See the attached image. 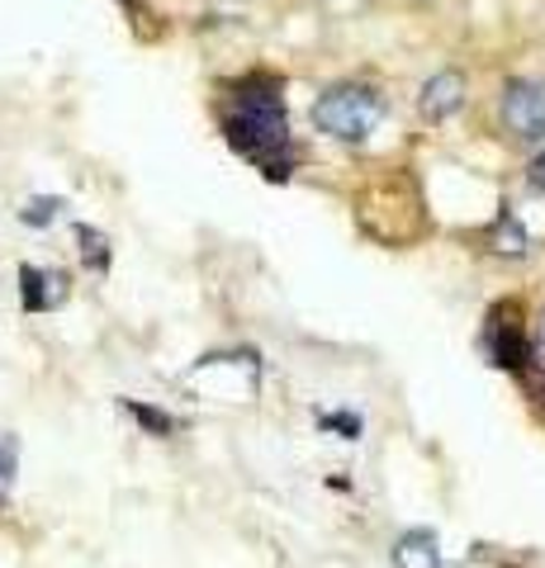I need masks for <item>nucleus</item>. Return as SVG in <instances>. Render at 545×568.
<instances>
[{
  "mask_svg": "<svg viewBox=\"0 0 545 568\" xmlns=\"http://www.w3.org/2000/svg\"><path fill=\"white\" fill-rule=\"evenodd\" d=\"M484 351L498 369H526L532 365V342H526V327H522V308L517 304H498L488 308V323H484Z\"/></svg>",
  "mask_w": 545,
  "mask_h": 568,
  "instance_id": "obj_4",
  "label": "nucleus"
},
{
  "mask_svg": "<svg viewBox=\"0 0 545 568\" xmlns=\"http://www.w3.org/2000/svg\"><path fill=\"white\" fill-rule=\"evenodd\" d=\"M461 104H465V77L461 71H436V77L422 85V95H417V110L427 123H446L461 114Z\"/></svg>",
  "mask_w": 545,
  "mask_h": 568,
  "instance_id": "obj_5",
  "label": "nucleus"
},
{
  "mask_svg": "<svg viewBox=\"0 0 545 568\" xmlns=\"http://www.w3.org/2000/svg\"><path fill=\"white\" fill-rule=\"evenodd\" d=\"M394 568H442V549H436L432 530H408L394 540Z\"/></svg>",
  "mask_w": 545,
  "mask_h": 568,
  "instance_id": "obj_6",
  "label": "nucleus"
},
{
  "mask_svg": "<svg viewBox=\"0 0 545 568\" xmlns=\"http://www.w3.org/2000/svg\"><path fill=\"white\" fill-rule=\"evenodd\" d=\"M384 119V95L375 85H327V91L313 100V123L319 133L337 138V142H365Z\"/></svg>",
  "mask_w": 545,
  "mask_h": 568,
  "instance_id": "obj_2",
  "label": "nucleus"
},
{
  "mask_svg": "<svg viewBox=\"0 0 545 568\" xmlns=\"http://www.w3.org/2000/svg\"><path fill=\"white\" fill-rule=\"evenodd\" d=\"M58 209H62L58 194H39V200H29V204L20 209V219H24L29 227H48L52 219H58Z\"/></svg>",
  "mask_w": 545,
  "mask_h": 568,
  "instance_id": "obj_11",
  "label": "nucleus"
},
{
  "mask_svg": "<svg viewBox=\"0 0 545 568\" xmlns=\"http://www.w3.org/2000/svg\"><path fill=\"white\" fill-rule=\"evenodd\" d=\"M526 185L545 194V152H541V156H532V166H526Z\"/></svg>",
  "mask_w": 545,
  "mask_h": 568,
  "instance_id": "obj_13",
  "label": "nucleus"
},
{
  "mask_svg": "<svg viewBox=\"0 0 545 568\" xmlns=\"http://www.w3.org/2000/svg\"><path fill=\"white\" fill-rule=\"evenodd\" d=\"M124 407H129V413L138 417V426H148L152 436H171V432H175V422L162 413V407H152V403H133V398H129Z\"/></svg>",
  "mask_w": 545,
  "mask_h": 568,
  "instance_id": "obj_10",
  "label": "nucleus"
},
{
  "mask_svg": "<svg viewBox=\"0 0 545 568\" xmlns=\"http://www.w3.org/2000/svg\"><path fill=\"white\" fill-rule=\"evenodd\" d=\"M503 129L517 142H545V81L541 77H517L503 91Z\"/></svg>",
  "mask_w": 545,
  "mask_h": 568,
  "instance_id": "obj_3",
  "label": "nucleus"
},
{
  "mask_svg": "<svg viewBox=\"0 0 545 568\" xmlns=\"http://www.w3.org/2000/svg\"><path fill=\"white\" fill-rule=\"evenodd\" d=\"M20 298H24L29 313H48V308H58L62 284L48 271H39V265H20Z\"/></svg>",
  "mask_w": 545,
  "mask_h": 568,
  "instance_id": "obj_7",
  "label": "nucleus"
},
{
  "mask_svg": "<svg viewBox=\"0 0 545 568\" xmlns=\"http://www.w3.org/2000/svg\"><path fill=\"white\" fill-rule=\"evenodd\" d=\"M77 237L85 242L81 246V261H85V271H110V242H104L100 233H95V227H77Z\"/></svg>",
  "mask_w": 545,
  "mask_h": 568,
  "instance_id": "obj_9",
  "label": "nucleus"
},
{
  "mask_svg": "<svg viewBox=\"0 0 545 568\" xmlns=\"http://www.w3.org/2000/svg\"><path fill=\"white\" fill-rule=\"evenodd\" d=\"M323 426H327V432H342V440L361 436V417L356 413H332V417H323Z\"/></svg>",
  "mask_w": 545,
  "mask_h": 568,
  "instance_id": "obj_12",
  "label": "nucleus"
},
{
  "mask_svg": "<svg viewBox=\"0 0 545 568\" xmlns=\"http://www.w3.org/2000/svg\"><path fill=\"white\" fill-rule=\"evenodd\" d=\"M223 138L228 148L242 152L248 162L266 171L271 185L290 181V123H285V100H280L275 81H248L238 85L223 104Z\"/></svg>",
  "mask_w": 545,
  "mask_h": 568,
  "instance_id": "obj_1",
  "label": "nucleus"
},
{
  "mask_svg": "<svg viewBox=\"0 0 545 568\" xmlns=\"http://www.w3.org/2000/svg\"><path fill=\"white\" fill-rule=\"evenodd\" d=\"M14 474H20V440L0 436V507H6L14 493Z\"/></svg>",
  "mask_w": 545,
  "mask_h": 568,
  "instance_id": "obj_8",
  "label": "nucleus"
}]
</instances>
